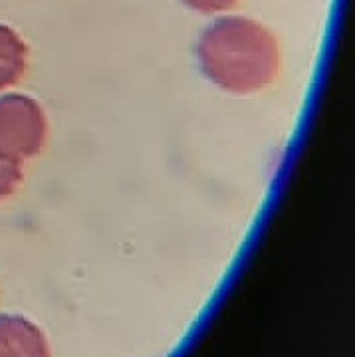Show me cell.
<instances>
[{
	"label": "cell",
	"mask_w": 355,
	"mask_h": 357,
	"mask_svg": "<svg viewBox=\"0 0 355 357\" xmlns=\"http://www.w3.org/2000/svg\"><path fill=\"white\" fill-rule=\"evenodd\" d=\"M197 60L209 82L229 93H256L280 70L278 40L266 26L244 16H225L204 28Z\"/></svg>",
	"instance_id": "obj_1"
},
{
	"label": "cell",
	"mask_w": 355,
	"mask_h": 357,
	"mask_svg": "<svg viewBox=\"0 0 355 357\" xmlns=\"http://www.w3.org/2000/svg\"><path fill=\"white\" fill-rule=\"evenodd\" d=\"M48 121L40 103L22 93L0 96V153L26 161L42 151Z\"/></svg>",
	"instance_id": "obj_2"
},
{
	"label": "cell",
	"mask_w": 355,
	"mask_h": 357,
	"mask_svg": "<svg viewBox=\"0 0 355 357\" xmlns=\"http://www.w3.org/2000/svg\"><path fill=\"white\" fill-rule=\"evenodd\" d=\"M0 357H52L50 344L32 319L0 314Z\"/></svg>",
	"instance_id": "obj_3"
},
{
	"label": "cell",
	"mask_w": 355,
	"mask_h": 357,
	"mask_svg": "<svg viewBox=\"0 0 355 357\" xmlns=\"http://www.w3.org/2000/svg\"><path fill=\"white\" fill-rule=\"evenodd\" d=\"M28 46L10 26L0 24V91L13 88L26 74Z\"/></svg>",
	"instance_id": "obj_4"
},
{
	"label": "cell",
	"mask_w": 355,
	"mask_h": 357,
	"mask_svg": "<svg viewBox=\"0 0 355 357\" xmlns=\"http://www.w3.org/2000/svg\"><path fill=\"white\" fill-rule=\"evenodd\" d=\"M22 163L0 153V201L10 197L22 183Z\"/></svg>",
	"instance_id": "obj_5"
},
{
	"label": "cell",
	"mask_w": 355,
	"mask_h": 357,
	"mask_svg": "<svg viewBox=\"0 0 355 357\" xmlns=\"http://www.w3.org/2000/svg\"><path fill=\"white\" fill-rule=\"evenodd\" d=\"M190 10L203 14H218L232 10L241 0H181Z\"/></svg>",
	"instance_id": "obj_6"
}]
</instances>
